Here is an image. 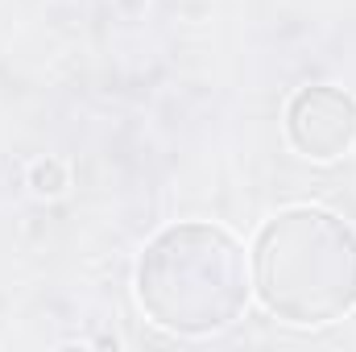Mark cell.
I'll return each mask as SVG.
<instances>
[{
	"instance_id": "2",
	"label": "cell",
	"mask_w": 356,
	"mask_h": 352,
	"mask_svg": "<svg viewBox=\"0 0 356 352\" xmlns=\"http://www.w3.org/2000/svg\"><path fill=\"white\" fill-rule=\"evenodd\" d=\"M137 294L154 323L178 336H207L245 311V253L216 224H175L145 245Z\"/></svg>"
},
{
	"instance_id": "1",
	"label": "cell",
	"mask_w": 356,
	"mask_h": 352,
	"mask_svg": "<svg viewBox=\"0 0 356 352\" xmlns=\"http://www.w3.org/2000/svg\"><path fill=\"white\" fill-rule=\"evenodd\" d=\"M253 286L273 315L327 323L356 307V232L323 207H290L253 249Z\"/></svg>"
},
{
	"instance_id": "3",
	"label": "cell",
	"mask_w": 356,
	"mask_h": 352,
	"mask_svg": "<svg viewBox=\"0 0 356 352\" xmlns=\"http://www.w3.org/2000/svg\"><path fill=\"white\" fill-rule=\"evenodd\" d=\"M286 129L298 154L307 158H340L356 137V99L340 88H302L290 99Z\"/></svg>"
}]
</instances>
